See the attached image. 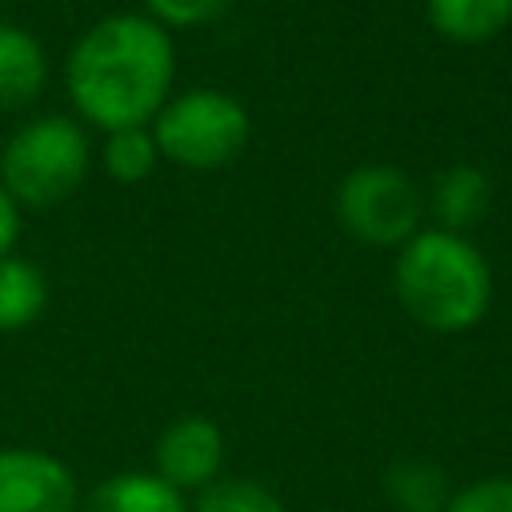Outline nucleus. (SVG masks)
Here are the masks:
<instances>
[{
    "instance_id": "1a4fd4ad",
    "label": "nucleus",
    "mask_w": 512,
    "mask_h": 512,
    "mask_svg": "<svg viewBox=\"0 0 512 512\" xmlns=\"http://www.w3.org/2000/svg\"><path fill=\"white\" fill-rule=\"evenodd\" d=\"M48 88V52L36 32L0 24V112H24Z\"/></svg>"
},
{
    "instance_id": "20e7f679",
    "label": "nucleus",
    "mask_w": 512,
    "mask_h": 512,
    "mask_svg": "<svg viewBox=\"0 0 512 512\" xmlns=\"http://www.w3.org/2000/svg\"><path fill=\"white\" fill-rule=\"evenodd\" d=\"M148 132L164 164L184 172H212L248 148L252 120L248 108L224 88H184L164 100Z\"/></svg>"
},
{
    "instance_id": "f257e3e1",
    "label": "nucleus",
    "mask_w": 512,
    "mask_h": 512,
    "mask_svg": "<svg viewBox=\"0 0 512 512\" xmlns=\"http://www.w3.org/2000/svg\"><path fill=\"white\" fill-rule=\"evenodd\" d=\"M176 84L172 32L144 12L92 20L64 56V92L80 124L116 132L152 124Z\"/></svg>"
},
{
    "instance_id": "7ed1b4c3",
    "label": "nucleus",
    "mask_w": 512,
    "mask_h": 512,
    "mask_svg": "<svg viewBox=\"0 0 512 512\" xmlns=\"http://www.w3.org/2000/svg\"><path fill=\"white\" fill-rule=\"evenodd\" d=\"M88 128L68 112H40L20 120L0 148V184L28 212L60 208L92 172Z\"/></svg>"
},
{
    "instance_id": "ddd939ff",
    "label": "nucleus",
    "mask_w": 512,
    "mask_h": 512,
    "mask_svg": "<svg viewBox=\"0 0 512 512\" xmlns=\"http://www.w3.org/2000/svg\"><path fill=\"white\" fill-rule=\"evenodd\" d=\"M384 492L396 512H444L452 484L428 460H396L384 476Z\"/></svg>"
},
{
    "instance_id": "2eb2a0df",
    "label": "nucleus",
    "mask_w": 512,
    "mask_h": 512,
    "mask_svg": "<svg viewBox=\"0 0 512 512\" xmlns=\"http://www.w3.org/2000/svg\"><path fill=\"white\" fill-rule=\"evenodd\" d=\"M188 512H288V508L268 484L252 476H220L192 496Z\"/></svg>"
},
{
    "instance_id": "6e6552de",
    "label": "nucleus",
    "mask_w": 512,
    "mask_h": 512,
    "mask_svg": "<svg viewBox=\"0 0 512 512\" xmlns=\"http://www.w3.org/2000/svg\"><path fill=\"white\" fill-rule=\"evenodd\" d=\"M488 200H492V180L484 168L448 164L444 172H436L432 188L424 192V212L432 216V228L468 236V228L484 220Z\"/></svg>"
},
{
    "instance_id": "9d476101",
    "label": "nucleus",
    "mask_w": 512,
    "mask_h": 512,
    "mask_svg": "<svg viewBox=\"0 0 512 512\" xmlns=\"http://www.w3.org/2000/svg\"><path fill=\"white\" fill-rule=\"evenodd\" d=\"M80 512H188V496L164 484L152 468H128L104 476L88 496H80Z\"/></svg>"
},
{
    "instance_id": "4468645a",
    "label": "nucleus",
    "mask_w": 512,
    "mask_h": 512,
    "mask_svg": "<svg viewBox=\"0 0 512 512\" xmlns=\"http://www.w3.org/2000/svg\"><path fill=\"white\" fill-rule=\"evenodd\" d=\"M100 168L116 180V184H140L148 180L164 160H160V148L148 132V124L140 128H116V132H104V144L96 152Z\"/></svg>"
},
{
    "instance_id": "dca6fc26",
    "label": "nucleus",
    "mask_w": 512,
    "mask_h": 512,
    "mask_svg": "<svg viewBox=\"0 0 512 512\" xmlns=\"http://www.w3.org/2000/svg\"><path fill=\"white\" fill-rule=\"evenodd\" d=\"M140 4H144V16L156 20L168 32H188V28L216 24L232 8V0H140Z\"/></svg>"
},
{
    "instance_id": "f8f14e48",
    "label": "nucleus",
    "mask_w": 512,
    "mask_h": 512,
    "mask_svg": "<svg viewBox=\"0 0 512 512\" xmlns=\"http://www.w3.org/2000/svg\"><path fill=\"white\" fill-rule=\"evenodd\" d=\"M48 308V280L36 260L8 252L0 256V332L32 328Z\"/></svg>"
},
{
    "instance_id": "9b49d317",
    "label": "nucleus",
    "mask_w": 512,
    "mask_h": 512,
    "mask_svg": "<svg viewBox=\"0 0 512 512\" xmlns=\"http://www.w3.org/2000/svg\"><path fill=\"white\" fill-rule=\"evenodd\" d=\"M424 16L436 36L476 48L512 28V0H424Z\"/></svg>"
},
{
    "instance_id": "f3484780",
    "label": "nucleus",
    "mask_w": 512,
    "mask_h": 512,
    "mask_svg": "<svg viewBox=\"0 0 512 512\" xmlns=\"http://www.w3.org/2000/svg\"><path fill=\"white\" fill-rule=\"evenodd\" d=\"M444 512H512V476H480L452 488Z\"/></svg>"
},
{
    "instance_id": "f03ea898",
    "label": "nucleus",
    "mask_w": 512,
    "mask_h": 512,
    "mask_svg": "<svg viewBox=\"0 0 512 512\" xmlns=\"http://www.w3.org/2000/svg\"><path fill=\"white\" fill-rule=\"evenodd\" d=\"M392 292L420 328L436 336H460L492 308V268L464 232L424 224L396 248Z\"/></svg>"
},
{
    "instance_id": "39448f33",
    "label": "nucleus",
    "mask_w": 512,
    "mask_h": 512,
    "mask_svg": "<svg viewBox=\"0 0 512 512\" xmlns=\"http://www.w3.org/2000/svg\"><path fill=\"white\" fill-rule=\"evenodd\" d=\"M332 212L352 240L396 252L424 228V192L396 164H356L340 176Z\"/></svg>"
},
{
    "instance_id": "0eeeda50",
    "label": "nucleus",
    "mask_w": 512,
    "mask_h": 512,
    "mask_svg": "<svg viewBox=\"0 0 512 512\" xmlns=\"http://www.w3.org/2000/svg\"><path fill=\"white\" fill-rule=\"evenodd\" d=\"M152 472L172 484L176 492H200L224 472V432L208 416H180L172 420L152 448Z\"/></svg>"
},
{
    "instance_id": "a211bd4d",
    "label": "nucleus",
    "mask_w": 512,
    "mask_h": 512,
    "mask_svg": "<svg viewBox=\"0 0 512 512\" xmlns=\"http://www.w3.org/2000/svg\"><path fill=\"white\" fill-rule=\"evenodd\" d=\"M20 228H24V208H20V204L12 200V192L0 184V256L16 252Z\"/></svg>"
},
{
    "instance_id": "423d86ee",
    "label": "nucleus",
    "mask_w": 512,
    "mask_h": 512,
    "mask_svg": "<svg viewBox=\"0 0 512 512\" xmlns=\"http://www.w3.org/2000/svg\"><path fill=\"white\" fill-rule=\"evenodd\" d=\"M0 512H80L76 472L44 448H0Z\"/></svg>"
}]
</instances>
